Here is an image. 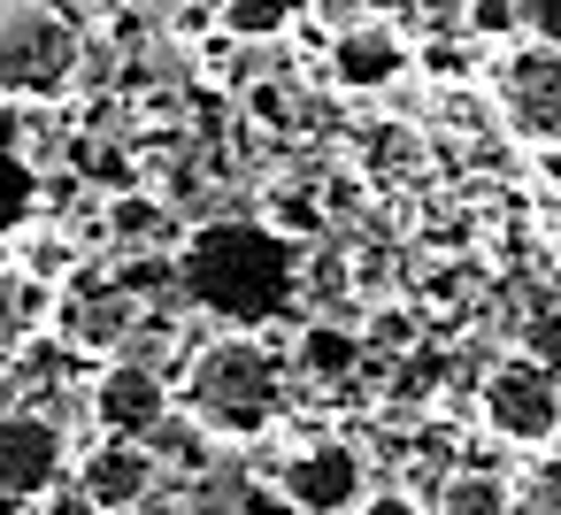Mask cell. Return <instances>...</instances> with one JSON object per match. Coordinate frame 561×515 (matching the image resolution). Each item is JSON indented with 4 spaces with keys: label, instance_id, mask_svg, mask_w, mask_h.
<instances>
[{
    "label": "cell",
    "instance_id": "6da1fadb",
    "mask_svg": "<svg viewBox=\"0 0 561 515\" xmlns=\"http://www.w3.org/2000/svg\"><path fill=\"white\" fill-rule=\"evenodd\" d=\"M178 285L193 293V308L224 316L231 331H262L300 293V247L270 216L193 224L185 247H178Z\"/></svg>",
    "mask_w": 561,
    "mask_h": 515
},
{
    "label": "cell",
    "instance_id": "7a4b0ae2",
    "mask_svg": "<svg viewBox=\"0 0 561 515\" xmlns=\"http://www.w3.org/2000/svg\"><path fill=\"white\" fill-rule=\"evenodd\" d=\"M178 415L201 423L216 446H254L262 431H277L285 369H277L270 339L262 331H216L208 346H193V362L178 377Z\"/></svg>",
    "mask_w": 561,
    "mask_h": 515
},
{
    "label": "cell",
    "instance_id": "3957f363",
    "mask_svg": "<svg viewBox=\"0 0 561 515\" xmlns=\"http://www.w3.org/2000/svg\"><path fill=\"white\" fill-rule=\"evenodd\" d=\"M85 70V24L70 0H0V93L55 101Z\"/></svg>",
    "mask_w": 561,
    "mask_h": 515
},
{
    "label": "cell",
    "instance_id": "277c9868",
    "mask_svg": "<svg viewBox=\"0 0 561 515\" xmlns=\"http://www.w3.org/2000/svg\"><path fill=\"white\" fill-rule=\"evenodd\" d=\"M477 423L500 438V446H523V454H546L561 438V377L538 362V354H507L484 369L477 385Z\"/></svg>",
    "mask_w": 561,
    "mask_h": 515
},
{
    "label": "cell",
    "instance_id": "5b68a950",
    "mask_svg": "<svg viewBox=\"0 0 561 515\" xmlns=\"http://www.w3.org/2000/svg\"><path fill=\"white\" fill-rule=\"evenodd\" d=\"M78 446L47 408H0V507H39L55 484H70Z\"/></svg>",
    "mask_w": 561,
    "mask_h": 515
},
{
    "label": "cell",
    "instance_id": "8992f818",
    "mask_svg": "<svg viewBox=\"0 0 561 515\" xmlns=\"http://www.w3.org/2000/svg\"><path fill=\"white\" fill-rule=\"evenodd\" d=\"M277 492H285L293 515H362V500L377 484H369V454L362 446H346V438H300L277 461Z\"/></svg>",
    "mask_w": 561,
    "mask_h": 515
},
{
    "label": "cell",
    "instance_id": "52a82bcc",
    "mask_svg": "<svg viewBox=\"0 0 561 515\" xmlns=\"http://www.w3.org/2000/svg\"><path fill=\"white\" fill-rule=\"evenodd\" d=\"M85 400H93V431H101V438H139V446L178 415V385H170L154 362H139V354H108V362L93 369Z\"/></svg>",
    "mask_w": 561,
    "mask_h": 515
},
{
    "label": "cell",
    "instance_id": "ba28073f",
    "mask_svg": "<svg viewBox=\"0 0 561 515\" xmlns=\"http://www.w3.org/2000/svg\"><path fill=\"white\" fill-rule=\"evenodd\" d=\"M500 116L523 147H561V47L530 39L500 62Z\"/></svg>",
    "mask_w": 561,
    "mask_h": 515
},
{
    "label": "cell",
    "instance_id": "9c48e42d",
    "mask_svg": "<svg viewBox=\"0 0 561 515\" xmlns=\"http://www.w3.org/2000/svg\"><path fill=\"white\" fill-rule=\"evenodd\" d=\"M70 477L93 492L101 515H139V507L154 500V484H162V461H154V446H139V438H101V431H93V446L78 454Z\"/></svg>",
    "mask_w": 561,
    "mask_h": 515
},
{
    "label": "cell",
    "instance_id": "30bf717a",
    "mask_svg": "<svg viewBox=\"0 0 561 515\" xmlns=\"http://www.w3.org/2000/svg\"><path fill=\"white\" fill-rule=\"evenodd\" d=\"M400 70H408V39L392 32V24H346V32H331V85L339 93H385V85H400Z\"/></svg>",
    "mask_w": 561,
    "mask_h": 515
},
{
    "label": "cell",
    "instance_id": "8fae6325",
    "mask_svg": "<svg viewBox=\"0 0 561 515\" xmlns=\"http://www.w3.org/2000/svg\"><path fill=\"white\" fill-rule=\"evenodd\" d=\"M185 231H193V224H178L154 193H116V201H108V247H116V262H124V254H178Z\"/></svg>",
    "mask_w": 561,
    "mask_h": 515
},
{
    "label": "cell",
    "instance_id": "7c38bea8",
    "mask_svg": "<svg viewBox=\"0 0 561 515\" xmlns=\"http://www.w3.org/2000/svg\"><path fill=\"white\" fill-rule=\"evenodd\" d=\"M131 323H139V300H131L124 285H101L93 300H78V308L62 316V339H70V346H101V354H108V346H124V339H131Z\"/></svg>",
    "mask_w": 561,
    "mask_h": 515
},
{
    "label": "cell",
    "instance_id": "4fadbf2b",
    "mask_svg": "<svg viewBox=\"0 0 561 515\" xmlns=\"http://www.w3.org/2000/svg\"><path fill=\"white\" fill-rule=\"evenodd\" d=\"M431 515H515V477L461 461V469H446V484H438Z\"/></svg>",
    "mask_w": 561,
    "mask_h": 515
},
{
    "label": "cell",
    "instance_id": "5bb4252c",
    "mask_svg": "<svg viewBox=\"0 0 561 515\" xmlns=\"http://www.w3.org/2000/svg\"><path fill=\"white\" fill-rule=\"evenodd\" d=\"M362 362H369V339H362V331H346V323H308V331H300V377L346 385Z\"/></svg>",
    "mask_w": 561,
    "mask_h": 515
},
{
    "label": "cell",
    "instance_id": "9a60e30c",
    "mask_svg": "<svg viewBox=\"0 0 561 515\" xmlns=\"http://www.w3.org/2000/svg\"><path fill=\"white\" fill-rule=\"evenodd\" d=\"M300 24V0H216V32L231 47H270Z\"/></svg>",
    "mask_w": 561,
    "mask_h": 515
},
{
    "label": "cell",
    "instance_id": "2e32d148",
    "mask_svg": "<svg viewBox=\"0 0 561 515\" xmlns=\"http://www.w3.org/2000/svg\"><path fill=\"white\" fill-rule=\"evenodd\" d=\"M515 515H561V446L530 454L515 477Z\"/></svg>",
    "mask_w": 561,
    "mask_h": 515
},
{
    "label": "cell",
    "instance_id": "e0dca14e",
    "mask_svg": "<svg viewBox=\"0 0 561 515\" xmlns=\"http://www.w3.org/2000/svg\"><path fill=\"white\" fill-rule=\"evenodd\" d=\"M362 339H369V354H385V362H408L415 354V316L400 308V300H385V308H369V323H362Z\"/></svg>",
    "mask_w": 561,
    "mask_h": 515
},
{
    "label": "cell",
    "instance_id": "ac0fdd59",
    "mask_svg": "<svg viewBox=\"0 0 561 515\" xmlns=\"http://www.w3.org/2000/svg\"><path fill=\"white\" fill-rule=\"evenodd\" d=\"M362 515H431V507H423L408 484H377V492L362 500Z\"/></svg>",
    "mask_w": 561,
    "mask_h": 515
},
{
    "label": "cell",
    "instance_id": "d6986e66",
    "mask_svg": "<svg viewBox=\"0 0 561 515\" xmlns=\"http://www.w3.org/2000/svg\"><path fill=\"white\" fill-rule=\"evenodd\" d=\"M39 515H101V507H93V492L70 477V484H55V492L39 500Z\"/></svg>",
    "mask_w": 561,
    "mask_h": 515
},
{
    "label": "cell",
    "instance_id": "ffe728a7",
    "mask_svg": "<svg viewBox=\"0 0 561 515\" xmlns=\"http://www.w3.org/2000/svg\"><path fill=\"white\" fill-rule=\"evenodd\" d=\"M469 24H477V32H492V39H500V32H507V24H515V9H507V0H477V9H469Z\"/></svg>",
    "mask_w": 561,
    "mask_h": 515
},
{
    "label": "cell",
    "instance_id": "44dd1931",
    "mask_svg": "<svg viewBox=\"0 0 561 515\" xmlns=\"http://www.w3.org/2000/svg\"><path fill=\"white\" fill-rule=\"evenodd\" d=\"M538 178H546V185H561V147H538Z\"/></svg>",
    "mask_w": 561,
    "mask_h": 515
}]
</instances>
